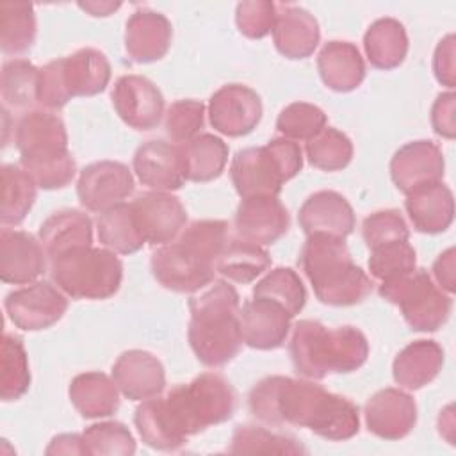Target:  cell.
Returning a JSON list of instances; mask_svg holds the SVG:
<instances>
[{"instance_id":"obj_18","label":"cell","mask_w":456,"mask_h":456,"mask_svg":"<svg viewBox=\"0 0 456 456\" xmlns=\"http://www.w3.org/2000/svg\"><path fill=\"white\" fill-rule=\"evenodd\" d=\"M367 429L383 440H401L417 424L413 397L399 388L378 390L365 404Z\"/></svg>"},{"instance_id":"obj_5","label":"cell","mask_w":456,"mask_h":456,"mask_svg":"<svg viewBox=\"0 0 456 456\" xmlns=\"http://www.w3.org/2000/svg\"><path fill=\"white\" fill-rule=\"evenodd\" d=\"M289 353L297 374L322 379L331 372H353L369 356V342L354 326L326 328L319 321L303 319L294 326Z\"/></svg>"},{"instance_id":"obj_40","label":"cell","mask_w":456,"mask_h":456,"mask_svg":"<svg viewBox=\"0 0 456 456\" xmlns=\"http://www.w3.org/2000/svg\"><path fill=\"white\" fill-rule=\"evenodd\" d=\"M230 452L235 454H305L306 449L289 435L271 433L260 426H237L232 440Z\"/></svg>"},{"instance_id":"obj_8","label":"cell","mask_w":456,"mask_h":456,"mask_svg":"<svg viewBox=\"0 0 456 456\" xmlns=\"http://www.w3.org/2000/svg\"><path fill=\"white\" fill-rule=\"evenodd\" d=\"M303 167V150L297 142L278 137L265 146L244 148L235 153L230 176L242 200L278 196L281 185Z\"/></svg>"},{"instance_id":"obj_46","label":"cell","mask_w":456,"mask_h":456,"mask_svg":"<svg viewBox=\"0 0 456 456\" xmlns=\"http://www.w3.org/2000/svg\"><path fill=\"white\" fill-rule=\"evenodd\" d=\"M203 123L205 105L198 100H178L166 112V134L180 144L200 135Z\"/></svg>"},{"instance_id":"obj_6","label":"cell","mask_w":456,"mask_h":456,"mask_svg":"<svg viewBox=\"0 0 456 456\" xmlns=\"http://www.w3.org/2000/svg\"><path fill=\"white\" fill-rule=\"evenodd\" d=\"M14 142L21 167L46 191L66 187L77 171L68 150V134L62 119L46 110L25 112L14 128Z\"/></svg>"},{"instance_id":"obj_33","label":"cell","mask_w":456,"mask_h":456,"mask_svg":"<svg viewBox=\"0 0 456 456\" xmlns=\"http://www.w3.org/2000/svg\"><path fill=\"white\" fill-rule=\"evenodd\" d=\"M363 48L369 62L374 68H397L408 53V36L404 25L394 18L376 20L363 36Z\"/></svg>"},{"instance_id":"obj_25","label":"cell","mask_w":456,"mask_h":456,"mask_svg":"<svg viewBox=\"0 0 456 456\" xmlns=\"http://www.w3.org/2000/svg\"><path fill=\"white\" fill-rule=\"evenodd\" d=\"M173 27L169 20L157 11L139 9L125 27V48L135 62H153L162 59L171 45Z\"/></svg>"},{"instance_id":"obj_48","label":"cell","mask_w":456,"mask_h":456,"mask_svg":"<svg viewBox=\"0 0 456 456\" xmlns=\"http://www.w3.org/2000/svg\"><path fill=\"white\" fill-rule=\"evenodd\" d=\"M276 20V4L267 0H249L237 4L235 23L242 36L249 39H262L273 32Z\"/></svg>"},{"instance_id":"obj_1","label":"cell","mask_w":456,"mask_h":456,"mask_svg":"<svg viewBox=\"0 0 456 456\" xmlns=\"http://www.w3.org/2000/svg\"><path fill=\"white\" fill-rule=\"evenodd\" d=\"M251 413L273 426L308 428L326 440H349L360 429L358 406L321 385L287 376L260 379L248 397Z\"/></svg>"},{"instance_id":"obj_37","label":"cell","mask_w":456,"mask_h":456,"mask_svg":"<svg viewBox=\"0 0 456 456\" xmlns=\"http://www.w3.org/2000/svg\"><path fill=\"white\" fill-rule=\"evenodd\" d=\"M36 182L20 166H2V201L0 221L2 224H20L36 201Z\"/></svg>"},{"instance_id":"obj_47","label":"cell","mask_w":456,"mask_h":456,"mask_svg":"<svg viewBox=\"0 0 456 456\" xmlns=\"http://www.w3.org/2000/svg\"><path fill=\"white\" fill-rule=\"evenodd\" d=\"M362 235L367 248L372 249L394 240H408L410 230L399 210L387 208L365 217L362 224Z\"/></svg>"},{"instance_id":"obj_49","label":"cell","mask_w":456,"mask_h":456,"mask_svg":"<svg viewBox=\"0 0 456 456\" xmlns=\"http://www.w3.org/2000/svg\"><path fill=\"white\" fill-rule=\"evenodd\" d=\"M454 107H456V96L449 91V93L438 94L431 109L433 130L445 139H454L456 135Z\"/></svg>"},{"instance_id":"obj_22","label":"cell","mask_w":456,"mask_h":456,"mask_svg":"<svg viewBox=\"0 0 456 456\" xmlns=\"http://www.w3.org/2000/svg\"><path fill=\"white\" fill-rule=\"evenodd\" d=\"M46 269V253L41 242L21 230L4 228L0 233V278L5 283L23 285L36 281Z\"/></svg>"},{"instance_id":"obj_32","label":"cell","mask_w":456,"mask_h":456,"mask_svg":"<svg viewBox=\"0 0 456 456\" xmlns=\"http://www.w3.org/2000/svg\"><path fill=\"white\" fill-rule=\"evenodd\" d=\"M178 148L183 176L191 182H210L217 178L228 162V144L212 134H200Z\"/></svg>"},{"instance_id":"obj_26","label":"cell","mask_w":456,"mask_h":456,"mask_svg":"<svg viewBox=\"0 0 456 456\" xmlns=\"http://www.w3.org/2000/svg\"><path fill=\"white\" fill-rule=\"evenodd\" d=\"M273 39L276 50L287 59L310 57L321 39L319 23L303 7L276 5Z\"/></svg>"},{"instance_id":"obj_41","label":"cell","mask_w":456,"mask_h":456,"mask_svg":"<svg viewBox=\"0 0 456 456\" xmlns=\"http://www.w3.org/2000/svg\"><path fill=\"white\" fill-rule=\"evenodd\" d=\"M0 395L4 401L20 399L30 387V370L25 346L20 337L5 333L2 338Z\"/></svg>"},{"instance_id":"obj_52","label":"cell","mask_w":456,"mask_h":456,"mask_svg":"<svg viewBox=\"0 0 456 456\" xmlns=\"http://www.w3.org/2000/svg\"><path fill=\"white\" fill-rule=\"evenodd\" d=\"M46 454H89V449L82 435L64 433L52 438L50 445L46 447Z\"/></svg>"},{"instance_id":"obj_36","label":"cell","mask_w":456,"mask_h":456,"mask_svg":"<svg viewBox=\"0 0 456 456\" xmlns=\"http://www.w3.org/2000/svg\"><path fill=\"white\" fill-rule=\"evenodd\" d=\"M36 41L34 5L25 2L0 4V48L5 55H21Z\"/></svg>"},{"instance_id":"obj_30","label":"cell","mask_w":456,"mask_h":456,"mask_svg":"<svg viewBox=\"0 0 456 456\" xmlns=\"http://www.w3.org/2000/svg\"><path fill=\"white\" fill-rule=\"evenodd\" d=\"M444 365V349L435 340L408 344L392 363L394 381L406 390H419L431 383Z\"/></svg>"},{"instance_id":"obj_13","label":"cell","mask_w":456,"mask_h":456,"mask_svg":"<svg viewBox=\"0 0 456 456\" xmlns=\"http://www.w3.org/2000/svg\"><path fill=\"white\" fill-rule=\"evenodd\" d=\"M208 118L214 130L228 137L249 134L262 119V100L248 86L226 84L208 102Z\"/></svg>"},{"instance_id":"obj_3","label":"cell","mask_w":456,"mask_h":456,"mask_svg":"<svg viewBox=\"0 0 456 456\" xmlns=\"http://www.w3.org/2000/svg\"><path fill=\"white\" fill-rule=\"evenodd\" d=\"M187 338L196 358L207 367L233 360L242 346L239 326V292L224 280H214L189 299Z\"/></svg>"},{"instance_id":"obj_42","label":"cell","mask_w":456,"mask_h":456,"mask_svg":"<svg viewBox=\"0 0 456 456\" xmlns=\"http://www.w3.org/2000/svg\"><path fill=\"white\" fill-rule=\"evenodd\" d=\"M308 162L322 171L344 169L353 159L351 139L337 128L324 126L317 135L306 141Z\"/></svg>"},{"instance_id":"obj_39","label":"cell","mask_w":456,"mask_h":456,"mask_svg":"<svg viewBox=\"0 0 456 456\" xmlns=\"http://www.w3.org/2000/svg\"><path fill=\"white\" fill-rule=\"evenodd\" d=\"M39 68L25 59L4 62L0 78V94L4 105L11 109H28L37 103Z\"/></svg>"},{"instance_id":"obj_50","label":"cell","mask_w":456,"mask_h":456,"mask_svg":"<svg viewBox=\"0 0 456 456\" xmlns=\"http://www.w3.org/2000/svg\"><path fill=\"white\" fill-rule=\"evenodd\" d=\"M433 71L436 80L452 89L456 84V64H454V36H445L435 50L433 55Z\"/></svg>"},{"instance_id":"obj_27","label":"cell","mask_w":456,"mask_h":456,"mask_svg":"<svg viewBox=\"0 0 456 456\" xmlns=\"http://www.w3.org/2000/svg\"><path fill=\"white\" fill-rule=\"evenodd\" d=\"M408 217L417 232L440 233L447 230L454 217V198L442 182L420 185L406 194Z\"/></svg>"},{"instance_id":"obj_4","label":"cell","mask_w":456,"mask_h":456,"mask_svg":"<svg viewBox=\"0 0 456 456\" xmlns=\"http://www.w3.org/2000/svg\"><path fill=\"white\" fill-rule=\"evenodd\" d=\"M157 413L169 435L183 445L189 436L228 420L237 395L230 381L217 372H203L187 385L173 387L164 397H153Z\"/></svg>"},{"instance_id":"obj_16","label":"cell","mask_w":456,"mask_h":456,"mask_svg":"<svg viewBox=\"0 0 456 456\" xmlns=\"http://www.w3.org/2000/svg\"><path fill=\"white\" fill-rule=\"evenodd\" d=\"M110 98L118 116L135 130H151L162 119L164 96L160 89L146 77H119L114 84Z\"/></svg>"},{"instance_id":"obj_51","label":"cell","mask_w":456,"mask_h":456,"mask_svg":"<svg viewBox=\"0 0 456 456\" xmlns=\"http://www.w3.org/2000/svg\"><path fill=\"white\" fill-rule=\"evenodd\" d=\"M433 274L438 281V287L449 294L456 290V271H454V248L445 249L438 255L433 264Z\"/></svg>"},{"instance_id":"obj_11","label":"cell","mask_w":456,"mask_h":456,"mask_svg":"<svg viewBox=\"0 0 456 456\" xmlns=\"http://www.w3.org/2000/svg\"><path fill=\"white\" fill-rule=\"evenodd\" d=\"M379 296L399 306L404 321L415 331H436L447 322L452 306L451 297L424 269L381 281Z\"/></svg>"},{"instance_id":"obj_35","label":"cell","mask_w":456,"mask_h":456,"mask_svg":"<svg viewBox=\"0 0 456 456\" xmlns=\"http://www.w3.org/2000/svg\"><path fill=\"white\" fill-rule=\"evenodd\" d=\"M96 230L100 242L119 255H132L146 244L137 228L130 203H119L102 212L96 221Z\"/></svg>"},{"instance_id":"obj_23","label":"cell","mask_w":456,"mask_h":456,"mask_svg":"<svg viewBox=\"0 0 456 456\" xmlns=\"http://www.w3.org/2000/svg\"><path fill=\"white\" fill-rule=\"evenodd\" d=\"M134 171L139 182L153 191H176L183 185L180 148L162 139L146 141L134 155Z\"/></svg>"},{"instance_id":"obj_20","label":"cell","mask_w":456,"mask_h":456,"mask_svg":"<svg viewBox=\"0 0 456 456\" xmlns=\"http://www.w3.org/2000/svg\"><path fill=\"white\" fill-rule=\"evenodd\" d=\"M444 155L433 141H411L401 146L390 160V176L395 187L408 194L413 189L440 182L444 176Z\"/></svg>"},{"instance_id":"obj_14","label":"cell","mask_w":456,"mask_h":456,"mask_svg":"<svg viewBox=\"0 0 456 456\" xmlns=\"http://www.w3.org/2000/svg\"><path fill=\"white\" fill-rule=\"evenodd\" d=\"M134 191L130 169L116 160H100L80 171L77 194L80 203L91 212H105L128 198Z\"/></svg>"},{"instance_id":"obj_17","label":"cell","mask_w":456,"mask_h":456,"mask_svg":"<svg viewBox=\"0 0 456 456\" xmlns=\"http://www.w3.org/2000/svg\"><path fill=\"white\" fill-rule=\"evenodd\" d=\"M233 223L239 239L262 246L281 239L289 230L290 217L278 196H255L239 203Z\"/></svg>"},{"instance_id":"obj_2","label":"cell","mask_w":456,"mask_h":456,"mask_svg":"<svg viewBox=\"0 0 456 456\" xmlns=\"http://www.w3.org/2000/svg\"><path fill=\"white\" fill-rule=\"evenodd\" d=\"M230 239L226 221H194L175 240L153 251L151 273L162 287L173 292L201 290L214 281L216 260Z\"/></svg>"},{"instance_id":"obj_38","label":"cell","mask_w":456,"mask_h":456,"mask_svg":"<svg viewBox=\"0 0 456 456\" xmlns=\"http://www.w3.org/2000/svg\"><path fill=\"white\" fill-rule=\"evenodd\" d=\"M253 297L271 299L285 308L290 317H294L306 303V289L294 269L276 267L253 287Z\"/></svg>"},{"instance_id":"obj_24","label":"cell","mask_w":456,"mask_h":456,"mask_svg":"<svg viewBox=\"0 0 456 456\" xmlns=\"http://www.w3.org/2000/svg\"><path fill=\"white\" fill-rule=\"evenodd\" d=\"M306 235L324 233L346 239L354 230V212L349 201L335 191H319L305 200L297 214Z\"/></svg>"},{"instance_id":"obj_7","label":"cell","mask_w":456,"mask_h":456,"mask_svg":"<svg viewBox=\"0 0 456 456\" xmlns=\"http://www.w3.org/2000/svg\"><path fill=\"white\" fill-rule=\"evenodd\" d=\"M299 265L324 305L351 306L362 303L372 290L370 278L353 262L344 239L324 233L308 235Z\"/></svg>"},{"instance_id":"obj_45","label":"cell","mask_w":456,"mask_h":456,"mask_svg":"<svg viewBox=\"0 0 456 456\" xmlns=\"http://www.w3.org/2000/svg\"><path fill=\"white\" fill-rule=\"evenodd\" d=\"M82 436L89 449V454L128 456L135 452V440L132 433L125 424L116 420L91 424Z\"/></svg>"},{"instance_id":"obj_19","label":"cell","mask_w":456,"mask_h":456,"mask_svg":"<svg viewBox=\"0 0 456 456\" xmlns=\"http://www.w3.org/2000/svg\"><path fill=\"white\" fill-rule=\"evenodd\" d=\"M290 319L278 303L265 297H253L239 310L242 342L262 351L276 349L289 337Z\"/></svg>"},{"instance_id":"obj_53","label":"cell","mask_w":456,"mask_h":456,"mask_svg":"<svg viewBox=\"0 0 456 456\" xmlns=\"http://www.w3.org/2000/svg\"><path fill=\"white\" fill-rule=\"evenodd\" d=\"M121 4L112 2H78V7L91 12L93 16H109L112 11L119 9Z\"/></svg>"},{"instance_id":"obj_43","label":"cell","mask_w":456,"mask_h":456,"mask_svg":"<svg viewBox=\"0 0 456 456\" xmlns=\"http://www.w3.org/2000/svg\"><path fill=\"white\" fill-rule=\"evenodd\" d=\"M326 126V114L317 105L306 102H294L287 105L278 119V132L290 141H310Z\"/></svg>"},{"instance_id":"obj_31","label":"cell","mask_w":456,"mask_h":456,"mask_svg":"<svg viewBox=\"0 0 456 456\" xmlns=\"http://www.w3.org/2000/svg\"><path fill=\"white\" fill-rule=\"evenodd\" d=\"M114 379L103 372H84L69 385V401L84 419L109 417L119 408V394Z\"/></svg>"},{"instance_id":"obj_28","label":"cell","mask_w":456,"mask_h":456,"mask_svg":"<svg viewBox=\"0 0 456 456\" xmlns=\"http://www.w3.org/2000/svg\"><path fill=\"white\" fill-rule=\"evenodd\" d=\"M39 242L50 260L84 246H93V223L87 214L64 208L53 212L39 228Z\"/></svg>"},{"instance_id":"obj_21","label":"cell","mask_w":456,"mask_h":456,"mask_svg":"<svg viewBox=\"0 0 456 456\" xmlns=\"http://www.w3.org/2000/svg\"><path fill=\"white\" fill-rule=\"evenodd\" d=\"M112 379L130 401L157 397L166 387L164 365L157 356L142 349L121 353L112 365Z\"/></svg>"},{"instance_id":"obj_9","label":"cell","mask_w":456,"mask_h":456,"mask_svg":"<svg viewBox=\"0 0 456 456\" xmlns=\"http://www.w3.org/2000/svg\"><path fill=\"white\" fill-rule=\"evenodd\" d=\"M110 80V64L96 48H80L39 68L37 103L57 110L75 96H94Z\"/></svg>"},{"instance_id":"obj_44","label":"cell","mask_w":456,"mask_h":456,"mask_svg":"<svg viewBox=\"0 0 456 456\" xmlns=\"http://www.w3.org/2000/svg\"><path fill=\"white\" fill-rule=\"evenodd\" d=\"M415 269V249L408 240H394L370 249L369 271L379 280H390Z\"/></svg>"},{"instance_id":"obj_29","label":"cell","mask_w":456,"mask_h":456,"mask_svg":"<svg viewBox=\"0 0 456 456\" xmlns=\"http://www.w3.org/2000/svg\"><path fill=\"white\" fill-rule=\"evenodd\" d=\"M317 69L322 82L337 93H349L365 78L363 57L349 41H328L317 55Z\"/></svg>"},{"instance_id":"obj_10","label":"cell","mask_w":456,"mask_h":456,"mask_svg":"<svg viewBox=\"0 0 456 456\" xmlns=\"http://www.w3.org/2000/svg\"><path fill=\"white\" fill-rule=\"evenodd\" d=\"M53 283L73 299H107L123 280V264L110 249L84 246L52 260Z\"/></svg>"},{"instance_id":"obj_15","label":"cell","mask_w":456,"mask_h":456,"mask_svg":"<svg viewBox=\"0 0 456 456\" xmlns=\"http://www.w3.org/2000/svg\"><path fill=\"white\" fill-rule=\"evenodd\" d=\"M137 228L150 244H167L175 240L185 223L187 212L182 201L167 192L151 191L130 201Z\"/></svg>"},{"instance_id":"obj_34","label":"cell","mask_w":456,"mask_h":456,"mask_svg":"<svg viewBox=\"0 0 456 456\" xmlns=\"http://www.w3.org/2000/svg\"><path fill=\"white\" fill-rule=\"evenodd\" d=\"M271 265L269 253L244 239H230L219 258L216 260V273L230 281L249 283Z\"/></svg>"},{"instance_id":"obj_12","label":"cell","mask_w":456,"mask_h":456,"mask_svg":"<svg viewBox=\"0 0 456 456\" xmlns=\"http://www.w3.org/2000/svg\"><path fill=\"white\" fill-rule=\"evenodd\" d=\"M4 306L16 328L39 331L61 321L68 308V299L59 287L48 281H34L28 287L9 292Z\"/></svg>"}]
</instances>
